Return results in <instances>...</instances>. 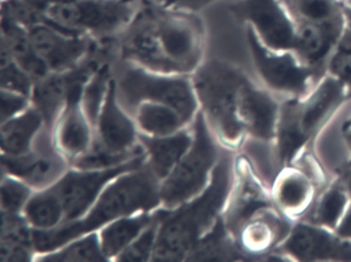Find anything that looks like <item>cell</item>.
Returning <instances> with one entry per match:
<instances>
[{
    "mask_svg": "<svg viewBox=\"0 0 351 262\" xmlns=\"http://www.w3.org/2000/svg\"><path fill=\"white\" fill-rule=\"evenodd\" d=\"M205 38L197 12L143 0L116 42L121 61L155 73L191 75L204 61Z\"/></svg>",
    "mask_w": 351,
    "mask_h": 262,
    "instance_id": "1",
    "label": "cell"
},
{
    "mask_svg": "<svg viewBox=\"0 0 351 262\" xmlns=\"http://www.w3.org/2000/svg\"><path fill=\"white\" fill-rule=\"evenodd\" d=\"M160 181L147 163L112 180L89 211L77 220L50 231L34 229L38 255L55 251L73 239L99 231L108 223L161 207Z\"/></svg>",
    "mask_w": 351,
    "mask_h": 262,
    "instance_id": "2",
    "label": "cell"
},
{
    "mask_svg": "<svg viewBox=\"0 0 351 262\" xmlns=\"http://www.w3.org/2000/svg\"><path fill=\"white\" fill-rule=\"evenodd\" d=\"M230 155H221L210 181L198 196L176 208L166 209L158 231L153 261H184L213 228L232 189Z\"/></svg>",
    "mask_w": 351,
    "mask_h": 262,
    "instance_id": "3",
    "label": "cell"
},
{
    "mask_svg": "<svg viewBox=\"0 0 351 262\" xmlns=\"http://www.w3.org/2000/svg\"><path fill=\"white\" fill-rule=\"evenodd\" d=\"M191 79L199 108L215 136L229 146L239 144L245 133L239 118L240 95L250 79L217 59L203 61Z\"/></svg>",
    "mask_w": 351,
    "mask_h": 262,
    "instance_id": "4",
    "label": "cell"
},
{
    "mask_svg": "<svg viewBox=\"0 0 351 262\" xmlns=\"http://www.w3.org/2000/svg\"><path fill=\"white\" fill-rule=\"evenodd\" d=\"M51 23L97 40L116 38L134 16L135 0H23Z\"/></svg>",
    "mask_w": 351,
    "mask_h": 262,
    "instance_id": "5",
    "label": "cell"
},
{
    "mask_svg": "<svg viewBox=\"0 0 351 262\" xmlns=\"http://www.w3.org/2000/svg\"><path fill=\"white\" fill-rule=\"evenodd\" d=\"M114 81L119 102L130 114L143 102H155L173 108L192 125L200 110L191 75L155 73L121 61Z\"/></svg>",
    "mask_w": 351,
    "mask_h": 262,
    "instance_id": "6",
    "label": "cell"
},
{
    "mask_svg": "<svg viewBox=\"0 0 351 262\" xmlns=\"http://www.w3.org/2000/svg\"><path fill=\"white\" fill-rule=\"evenodd\" d=\"M192 130L190 148L160 183L162 208L171 210L200 194L221 159L219 140L201 110L192 122Z\"/></svg>",
    "mask_w": 351,
    "mask_h": 262,
    "instance_id": "7",
    "label": "cell"
},
{
    "mask_svg": "<svg viewBox=\"0 0 351 262\" xmlns=\"http://www.w3.org/2000/svg\"><path fill=\"white\" fill-rule=\"evenodd\" d=\"M145 163L147 155L145 153L122 165L108 169L82 170L71 168L52 185L64 209L62 224L83 217L112 180L127 172L138 169Z\"/></svg>",
    "mask_w": 351,
    "mask_h": 262,
    "instance_id": "8",
    "label": "cell"
},
{
    "mask_svg": "<svg viewBox=\"0 0 351 262\" xmlns=\"http://www.w3.org/2000/svg\"><path fill=\"white\" fill-rule=\"evenodd\" d=\"M246 36L254 68L269 89L291 96L302 95L310 89L317 73L302 62L293 51L268 48L248 26Z\"/></svg>",
    "mask_w": 351,
    "mask_h": 262,
    "instance_id": "9",
    "label": "cell"
},
{
    "mask_svg": "<svg viewBox=\"0 0 351 262\" xmlns=\"http://www.w3.org/2000/svg\"><path fill=\"white\" fill-rule=\"evenodd\" d=\"M232 15L254 30L261 42L277 51H293L297 23L283 0H235Z\"/></svg>",
    "mask_w": 351,
    "mask_h": 262,
    "instance_id": "10",
    "label": "cell"
},
{
    "mask_svg": "<svg viewBox=\"0 0 351 262\" xmlns=\"http://www.w3.org/2000/svg\"><path fill=\"white\" fill-rule=\"evenodd\" d=\"M3 174L19 178L34 190L56 183L71 166L55 144L52 131L45 128L28 153L17 157L3 155Z\"/></svg>",
    "mask_w": 351,
    "mask_h": 262,
    "instance_id": "11",
    "label": "cell"
},
{
    "mask_svg": "<svg viewBox=\"0 0 351 262\" xmlns=\"http://www.w3.org/2000/svg\"><path fill=\"white\" fill-rule=\"evenodd\" d=\"M27 29L34 50L51 73H62L73 68L95 52L104 42L71 34L45 17Z\"/></svg>",
    "mask_w": 351,
    "mask_h": 262,
    "instance_id": "12",
    "label": "cell"
},
{
    "mask_svg": "<svg viewBox=\"0 0 351 262\" xmlns=\"http://www.w3.org/2000/svg\"><path fill=\"white\" fill-rule=\"evenodd\" d=\"M92 144L120 157H135L145 153L139 144L136 124L117 97L114 77L94 127Z\"/></svg>",
    "mask_w": 351,
    "mask_h": 262,
    "instance_id": "13",
    "label": "cell"
},
{
    "mask_svg": "<svg viewBox=\"0 0 351 262\" xmlns=\"http://www.w3.org/2000/svg\"><path fill=\"white\" fill-rule=\"evenodd\" d=\"M85 88L75 87L69 91L66 105L59 116L54 130L55 144L60 153L73 163L91 146L94 138V127L88 118L82 96Z\"/></svg>",
    "mask_w": 351,
    "mask_h": 262,
    "instance_id": "14",
    "label": "cell"
},
{
    "mask_svg": "<svg viewBox=\"0 0 351 262\" xmlns=\"http://www.w3.org/2000/svg\"><path fill=\"white\" fill-rule=\"evenodd\" d=\"M283 249L300 260H351L350 241L315 224L295 225Z\"/></svg>",
    "mask_w": 351,
    "mask_h": 262,
    "instance_id": "15",
    "label": "cell"
},
{
    "mask_svg": "<svg viewBox=\"0 0 351 262\" xmlns=\"http://www.w3.org/2000/svg\"><path fill=\"white\" fill-rule=\"evenodd\" d=\"M293 52L316 73L326 70V64L345 31V21L336 23H309L295 21Z\"/></svg>",
    "mask_w": 351,
    "mask_h": 262,
    "instance_id": "16",
    "label": "cell"
},
{
    "mask_svg": "<svg viewBox=\"0 0 351 262\" xmlns=\"http://www.w3.org/2000/svg\"><path fill=\"white\" fill-rule=\"evenodd\" d=\"M279 114L276 101L264 90L248 81L239 100V118L245 132L260 141H269L276 135Z\"/></svg>",
    "mask_w": 351,
    "mask_h": 262,
    "instance_id": "17",
    "label": "cell"
},
{
    "mask_svg": "<svg viewBox=\"0 0 351 262\" xmlns=\"http://www.w3.org/2000/svg\"><path fill=\"white\" fill-rule=\"evenodd\" d=\"M344 91L345 88L340 81L328 75L320 81L317 89L305 103L291 101L298 128L307 140L326 116L341 103Z\"/></svg>",
    "mask_w": 351,
    "mask_h": 262,
    "instance_id": "18",
    "label": "cell"
},
{
    "mask_svg": "<svg viewBox=\"0 0 351 262\" xmlns=\"http://www.w3.org/2000/svg\"><path fill=\"white\" fill-rule=\"evenodd\" d=\"M193 142L192 125L168 135L154 137L139 133V144L147 155V163L156 177L162 181L186 155Z\"/></svg>",
    "mask_w": 351,
    "mask_h": 262,
    "instance_id": "19",
    "label": "cell"
},
{
    "mask_svg": "<svg viewBox=\"0 0 351 262\" xmlns=\"http://www.w3.org/2000/svg\"><path fill=\"white\" fill-rule=\"evenodd\" d=\"M75 67L62 73H50L44 79L34 83L32 105L44 118L46 128L54 130L59 116L66 105L67 96L77 79Z\"/></svg>",
    "mask_w": 351,
    "mask_h": 262,
    "instance_id": "20",
    "label": "cell"
},
{
    "mask_svg": "<svg viewBox=\"0 0 351 262\" xmlns=\"http://www.w3.org/2000/svg\"><path fill=\"white\" fill-rule=\"evenodd\" d=\"M1 50L19 64L34 83L51 73L34 50L29 32L22 24L1 14Z\"/></svg>",
    "mask_w": 351,
    "mask_h": 262,
    "instance_id": "21",
    "label": "cell"
},
{
    "mask_svg": "<svg viewBox=\"0 0 351 262\" xmlns=\"http://www.w3.org/2000/svg\"><path fill=\"white\" fill-rule=\"evenodd\" d=\"M45 128L42 114L32 105L11 120L1 122L3 155L17 157L28 153Z\"/></svg>",
    "mask_w": 351,
    "mask_h": 262,
    "instance_id": "22",
    "label": "cell"
},
{
    "mask_svg": "<svg viewBox=\"0 0 351 262\" xmlns=\"http://www.w3.org/2000/svg\"><path fill=\"white\" fill-rule=\"evenodd\" d=\"M159 208L145 211L117 219L102 227L99 233L100 244L108 260H114L141 233L155 221Z\"/></svg>",
    "mask_w": 351,
    "mask_h": 262,
    "instance_id": "23",
    "label": "cell"
},
{
    "mask_svg": "<svg viewBox=\"0 0 351 262\" xmlns=\"http://www.w3.org/2000/svg\"><path fill=\"white\" fill-rule=\"evenodd\" d=\"M1 261H30L38 256L34 248V228L23 214L1 213Z\"/></svg>",
    "mask_w": 351,
    "mask_h": 262,
    "instance_id": "24",
    "label": "cell"
},
{
    "mask_svg": "<svg viewBox=\"0 0 351 262\" xmlns=\"http://www.w3.org/2000/svg\"><path fill=\"white\" fill-rule=\"evenodd\" d=\"M131 116L139 133L149 136H168L190 126L176 109L155 102H143Z\"/></svg>",
    "mask_w": 351,
    "mask_h": 262,
    "instance_id": "25",
    "label": "cell"
},
{
    "mask_svg": "<svg viewBox=\"0 0 351 262\" xmlns=\"http://www.w3.org/2000/svg\"><path fill=\"white\" fill-rule=\"evenodd\" d=\"M22 214L30 226L38 231H50L64 221V209L52 186L36 190L26 204Z\"/></svg>",
    "mask_w": 351,
    "mask_h": 262,
    "instance_id": "26",
    "label": "cell"
},
{
    "mask_svg": "<svg viewBox=\"0 0 351 262\" xmlns=\"http://www.w3.org/2000/svg\"><path fill=\"white\" fill-rule=\"evenodd\" d=\"M295 21L326 24L345 21L342 0H283Z\"/></svg>",
    "mask_w": 351,
    "mask_h": 262,
    "instance_id": "27",
    "label": "cell"
},
{
    "mask_svg": "<svg viewBox=\"0 0 351 262\" xmlns=\"http://www.w3.org/2000/svg\"><path fill=\"white\" fill-rule=\"evenodd\" d=\"M40 261H106L100 244L99 233H88L73 239L62 247L49 253L38 255Z\"/></svg>",
    "mask_w": 351,
    "mask_h": 262,
    "instance_id": "28",
    "label": "cell"
},
{
    "mask_svg": "<svg viewBox=\"0 0 351 262\" xmlns=\"http://www.w3.org/2000/svg\"><path fill=\"white\" fill-rule=\"evenodd\" d=\"M311 196V185L300 172H291L277 183L276 198L283 210L300 212L305 208Z\"/></svg>",
    "mask_w": 351,
    "mask_h": 262,
    "instance_id": "29",
    "label": "cell"
},
{
    "mask_svg": "<svg viewBox=\"0 0 351 262\" xmlns=\"http://www.w3.org/2000/svg\"><path fill=\"white\" fill-rule=\"evenodd\" d=\"M114 79L112 66L106 61L94 73L86 85L82 96V105L91 124L95 127L100 110L104 105L108 88Z\"/></svg>",
    "mask_w": 351,
    "mask_h": 262,
    "instance_id": "30",
    "label": "cell"
},
{
    "mask_svg": "<svg viewBox=\"0 0 351 262\" xmlns=\"http://www.w3.org/2000/svg\"><path fill=\"white\" fill-rule=\"evenodd\" d=\"M348 207L346 189L341 186H332L324 192L314 212V224L326 228L338 226Z\"/></svg>",
    "mask_w": 351,
    "mask_h": 262,
    "instance_id": "31",
    "label": "cell"
},
{
    "mask_svg": "<svg viewBox=\"0 0 351 262\" xmlns=\"http://www.w3.org/2000/svg\"><path fill=\"white\" fill-rule=\"evenodd\" d=\"M165 208H159V215L152 224H149L137 239L132 241L130 246L126 248L118 257L117 261L126 262H147L153 261L155 253L156 244H157L158 231L160 222L165 214Z\"/></svg>",
    "mask_w": 351,
    "mask_h": 262,
    "instance_id": "32",
    "label": "cell"
},
{
    "mask_svg": "<svg viewBox=\"0 0 351 262\" xmlns=\"http://www.w3.org/2000/svg\"><path fill=\"white\" fill-rule=\"evenodd\" d=\"M1 213L22 214L36 190L19 178L3 174L1 179Z\"/></svg>",
    "mask_w": 351,
    "mask_h": 262,
    "instance_id": "33",
    "label": "cell"
},
{
    "mask_svg": "<svg viewBox=\"0 0 351 262\" xmlns=\"http://www.w3.org/2000/svg\"><path fill=\"white\" fill-rule=\"evenodd\" d=\"M1 90L32 98L34 81L5 51L1 50Z\"/></svg>",
    "mask_w": 351,
    "mask_h": 262,
    "instance_id": "34",
    "label": "cell"
},
{
    "mask_svg": "<svg viewBox=\"0 0 351 262\" xmlns=\"http://www.w3.org/2000/svg\"><path fill=\"white\" fill-rule=\"evenodd\" d=\"M326 71L351 93V34L346 29L328 59Z\"/></svg>",
    "mask_w": 351,
    "mask_h": 262,
    "instance_id": "35",
    "label": "cell"
},
{
    "mask_svg": "<svg viewBox=\"0 0 351 262\" xmlns=\"http://www.w3.org/2000/svg\"><path fill=\"white\" fill-rule=\"evenodd\" d=\"M32 105V100L21 94L1 90V122L25 112Z\"/></svg>",
    "mask_w": 351,
    "mask_h": 262,
    "instance_id": "36",
    "label": "cell"
},
{
    "mask_svg": "<svg viewBox=\"0 0 351 262\" xmlns=\"http://www.w3.org/2000/svg\"><path fill=\"white\" fill-rule=\"evenodd\" d=\"M160 1L166 3V5H171V7L198 13L201 10L209 7V5L219 1V0H160Z\"/></svg>",
    "mask_w": 351,
    "mask_h": 262,
    "instance_id": "37",
    "label": "cell"
},
{
    "mask_svg": "<svg viewBox=\"0 0 351 262\" xmlns=\"http://www.w3.org/2000/svg\"><path fill=\"white\" fill-rule=\"evenodd\" d=\"M337 235L345 239H351V202L347 207L342 219L339 222Z\"/></svg>",
    "mask_w": 351,
    "mask_h": 262,
    "instance_id": "38",
    "label": "cell"
},
{
    "mask_svg": "<svg viewBox=\"0 0 351 262\" xmlns=\"http://www.w3.org/2000/svg\"><path fill=\"white\" fill-rule=\"evenodd\" d=\"M342 136L348 146L349 150L351 151V116L348 120H345L342 126Z\"/></svg>",
    "mask_w": 351,
    "mask_h": 262,
    "instance_id": "39",
    "label": "cell"
},
{
    "mask_svg": "<svg viewBox=\"0 0 351 262\" xmlns=\"http://www.w3.org/2000/svg\"><path fill=\"white\" fill-rule=\"evenodd\" d=\"M345 29L351 34V10L344 5Z\"/></svg>",
    "mask_w": 351,
    "mask_h": 262,
    "instance_id": "40",
    "label": "cell"
},
{
    "mask_svg": "<svg viewBox=\"0 0 351 262\" xmlns=\"http://www.w3.org/2000/svg\"><path fill=\"white\" fill-rule=\"evenodd\" d=\"M343 5L351 10V0H342Z\"/></svg>",
    "mask_w": 351,
    "mask_h": 262,
    "instance_id": "41",
    "label": "cell"
},
{
    "mask_svg": "<svg viewBox=\"0 0 351 262\" xmlns=\"http://www.w3.org/2000/svg\"><path fill=\"white\" fill-rule=\"evenodd\" d=\"M349 171L351 172V163H350V165H349Z\"/></svg>",
    "mask_w": 351,
    "mask_h": 262,
    "instance_id": "42",
    "label": "cell"
}]
</instances>
